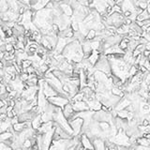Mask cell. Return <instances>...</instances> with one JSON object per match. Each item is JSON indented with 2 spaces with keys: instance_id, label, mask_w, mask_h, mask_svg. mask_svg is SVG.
I'll list each match as a JSON object with an SVG mask.
<instances>
[{
  "instance_id": "6da1fadb",
  "label": "cell",
  "mask_w": 150,
  "mask_h": 150,
  "mask_svg": "<svg viewBox=\"0 0 150 150\" xmlns=\"http://www.w3.org/2000/svg\"><path fill=\"white\" fill-rule=\"evenodd\" d=\"M69 123L70 125V128H72L73 136H78V135L82 134L83 125H84V119L83 118H81V117H77V118L69 121Z\"/></svg>"
},
{
  "instance_id": "7a4b0ae2",
  "label": "cell",
  "mask_w": 150,
  "mask_h": 150,
  "mask_svg": "<svg viewBox=\"0 0 150 150\" xmlns=\"http://www.w3.org/2000/svg\"><path fill=\"white\" fill-rule=\"evenodd\" d=\"M47 101L51 103V104H53V106L59 107V108H61V109L66 104H68V103L70 102L69 99L63 97V96H61V95H56V96H53V97L48 98Z\"/></svg>"
},
{
  "instance_id": "3957f363",
  "label": "cell",
  "mask_w": 150,
  "mask_h": 150,
  "mask_svg": "<svg viewBox=\"0 0 150 150\" xmlns=\"http://www.w3.org/2000/svg\"><path fill=\"white\" fill-rule=\"evenodd\" d=\"M80 143L86 150H95L94 146H93L91 139L89 137H87L84 133H82L80 135Z\"/></svg>"
},
{
  "instance_id": "277c9868",
  "label": "cell",
  "mask_w": 150,
  "mask_h": 150,
  "mask_svg": "<svg viewBox=\"0 0 150 150\" xmlns=\"http://www.w3.org/2000/svg\"><path fill=\"white\" fill-rule=\"evenodd\" d=\"M72 107H73V110L76 113H79V112H83V111L89 110V107L87 105V103L85 102L84 101L73 102L72 103Z\"/></svg>"
},
{
  "instance_id": "5b68a950",
  "label": "cell",
  "mask_w": 150,
  "mask_h": 150,
  "mask_svg": "<svg viewBox=\"0 0 150 150\" xmlns=\"http://www.w3.org/2000/svg\"><path fill=\"white\" fill-rule=\"evenodd\" d=\"M121 9H122L123 11H126V10H130V11L133 12L135 6L133 5L132 0H124L123 3L121 4Z\"/></svg>"
},
{
  "instance_id": "8992f818",
  "label": "cell",
  "mask_w": 150,
  "mask_h": 150,
  "mask_svg": "<svg viewBox=\"0 0 150 150\" xmlns=\"http://www.w3.org/2000/svg\"><path fill=\"white\" fill-rule=\"evenodd\" d=\"M149 15H150V14L147 12V10L144 9V10L142 11V13L138 14V15H137L136 21H138V22H144V21L149 19Z\"/></svg>"
},
{
  "instance_id": "52a82bcc",
  "label": "cell",
  "mask_w": 150,
  "mask_h": 150,
  "mask_svg": "<svg viewBox=\"0 0 150 150\" xmlns=\"http://www.w3.org/2000/svg\"><path fill=\"white\" fill-rule=\"evenodd\" d=\"M96 36H97V31L95 29H89L87 34L85 35V41H91L96 38Z\"/></svg>"
},
{
  "instance_id": "ba28073f",
  "label": "cell",
  "mask_w": 150,
  "mask_h": 150,
  "mask_svg": "<svg viewBox=\"0 0 150 150\" xmlns=\"http://www.w3.org/2000/svg\"><path fill=\"white\" fill-rule=\"evenodd\" d=\"M136 144H137V145L145 146V147H148V146H149V143H148V141H147V139H145V137H140V138H138Z\"/></svg>"
},
{
  "instance_id": "9c48e42d",
  "label": "cell",
  "mask_w": 150,
  "mask_h": 150,
  "mask_svg": "<svg viewBox=\"0 0 150 150\" xmlns=\"http://www.w3.org/2000/svg\"><path fill=\"white\" fill-rule=\"evenodd\" d=\"M32 65H33V61H32L31 59L27 58V59L23 60V61H22V65H21V66H22L23 69H27L28 67H30Z\"/></svg>"
},
{
  "instance_id": "30bf717a",
  "label": "cell",
  "mask_w": 150,
  "mask_h": 150,
  "mask_svg": "<svg viewBox=\"0 0 150 150\" xmlns=\"http://www.w3.org/2000/svg\"><path fill=\"white\" fill-rule=\"evenodd\" d=\"M32 146H33V144H32V142H31V139L30 138H28L26 139V140H24V144H23V150L24 149H28V148H31Z\"/></svg>"
},
{
  "instance_id": "8fae6325",
  "label": "cell",
  "mask_w": 150,
  "mask_h": 150,
  "mask_svg": "<svg viewBox=\"0 0 150 150\" xmlns=\"http://www.w3.org/2000/svg\"><path fill=\"white\" fill-rule=\"evenodd\" d=\"M118 46H119V48L122 50V51L124 53H126L128 51V43H127V42H125L124 41L121 40L119 41V43H118Z\"/></svg>"
},
{
  "instance_id": "7c38bea8",
  "label": "cell",
  "mask_w": 150,
  "mask_h": 150,
  "mask_svg": "<svg viewBox=\"0 0 150 150\" xmlns=\"http://www.w3.org/2000/svg\"><path fill=\"white\" fill-rule=\"evenodd\" d=\"M71 29H72L74 32H78L79 31V23L75 20H71V23H70V26Z\"/></svg>"
},
{
  "instance_id": "4fadbf2b",
  "label": "cell",
  "mask_w": 150,
  "mask_h": 150,
  "mask_svg": "<svg viewBox=\"0 0 150 150\" xmlns=\"http://www.w3.org/2000/svg\"><path fill=\"white\" fill-rule=\"evenodd\" d=\"M46 9H48V10H52L55 9V1L53 0H50V1L47 3V4L45 5V8Z\"/></svg>"
},
{
  "instance_id": "5bb4252c",
  "label": "cell",
  "mask_w": 150,
  "mask_h": 150,
  "mask_svg": "<svg viewBox=\"0 0 150 150\" xmlns=\"http://www.w3.org/2000/svg\"><path fill=\"white\" fill-rule=\"evenodd\" d=\"M5 49H6V52L11 53L12 51H14L13 44L12 43H5Z\"/></svg>"
},
{
  "instance_id": "9a60e30c",
  "label": "cell",
  "mask_w": 150,
  "mask_h": 150,
  "mask_svg": "<svg viewBox=\"0 0 150 150\" xmlns=\"http://www.w3.org/2000/svg\"><path fill=\"white\" fill-rule=\"evenodd\" d=\"M0 150H13L10 146L7 145L5 143L0 142Z\"/></svg>"
},
{
  "instance_id": "2e32d148",
  "label": "cell",
  "mask_w": 150,
  "mask_h": 150,
  "mask_svg": "<svg viewBox=\"0 0 150 150\" xmlns=\"http://www.w3.org/2000/svg\"><path fill=\"white\" fill-rule=\"evenodd\" d=\"M113 11L116 12V13H123V10L121 9V6L118 5H115L113 7Z\"/></svg>"
},
{
  "instance_id": "e0dca14e",
  "label": "cell",
  "mask_w": 150,
  "mask_h": 150,
  "mask_svg": "<svg viewBox=\"0 0 150 150\" xmlns=\"http://www.w3.org/2000/svg\"><path fill=\"white\" fill-rule=\"evenodd\" d=\"M5 36H6V38L13 37V30H12V28H8V29L5 31Z\"/></svg>"
},
{
  "instance_id": "ac0fdd59",
  "label": "cell",
  "mask_w": 150,
  "mask_h": 150,
  "mask_svg": "<svg viewBox=\"0 0 150 150\" xmlns=\"http://www.w3.org/2000/svg\"><path fill=\"white\" fill-rule=\"evenodd\" d=\"M133 23V21L130 19V18H125L124 20V24H127V26H130L131 24Z\"/></svg>"
},
{
  "instance_id": "d6986e66",
  "label": "cell",
  "mask_w": 150,
  "mask_h": 150,
  "mask_svg": "<svg viewBox=\"0 0 150 150\" xmlns=\"http://www.w3.org/2000/svg\"><path fill=\"white\" fill-rule=\"evenodd\" d=\"M143 53V55H144V57L145 58H147L148 56L150 55V50H147V49H145L144 50V52L142 53Z\"/></svg>"
},
{
  "instance_id": "ffe728a7",
  "label": "cell",
  "mask_w": 150,
  "mask_h": 150,
  "mask_svg": "<svg viewBox=\"0 0 150 150\" xmlns=\"http://www.w3.org/2000/svg\"><path fill=\"white\" fill-rule=\"evenodd\" d=\"M131 14H132V12L130 11V10H126V11H123V15L125 18H130L131 16Z\"/></svg>"
},
{
  "instance_id": "44dd1931",
  "label": "cell",
  "mask_w": 150,
  "mask_h": 150,
  "mask_svg": "<svg viewBox=\"0 0 150 150\" xmlns=\"http://www.w3.org/2000/svg\"><path fill=\"white\" fill-rule=\"evenodd\" d=\"M106 2H107V4L110 5L111 7H114L115 5H116V0H106Z\"/></svg>"
},
{
  "instance_id": "7402d4cb",
  "label": "cell",
  "mask_w": 150,
  "mask_h": 150,
  "mask_svg": "<svg viewBox=\"0 0 150 150\" xmlns=\"http://www.w3.org/2000/svg\"><path fill=\"white\" fill-rule=\"evenodd\" d=\"M18 1H20L22 4L24 5H27V6H30V0H18Z\"/></svg>"
},
{
  "instance_id": "603a6c76",
  "label": "cell",
  "mask_w": 150,
  "mask_h": 150,
  "mask_svg": "<svg viewBox=\"0 0 150 150\" xmlns=\"http://www.w3.org/2000/svg\"><path fill=\"white\" fill-rule=\"evenodd\" d=\"M5 106H7V104H6V101H3V99H0V109L3 108V107H5Z\"/></svg>"
},
{
  "instance_id": "cb8c5ba5",
  "label": "cell",
  "mask_w": 150,
  "mask_h": 150,
  "mask_svg": "<svg viewBox=\"0 0 150 150\" xmlns=\"http://www.w3.org/2000/svg\"><path fill=\"white\" fill-rule=\"evenodd\" d=\"M24 150H33V149H32V147H31V148H28V149H24Z\"/></svg>"
},
{
  "instance_id": "d4e9b609",
  "label": "cell",
  "mask_w": 150,
  "mask_h": 150,
  "mask_svg": "<svg viewBox=\"0 0 150 150\" xmlns=\"http://www.w3.org/2000/svg\"><path fill=\"white\" fill-rule=\"evenodd\" d=\"M16 150H23V148H17Z\"/></svg>"
}]
</instances>
